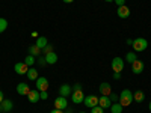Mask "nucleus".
<instances>
[{
  "mask_svg": "<svg viewBox=\"0 0 151 113\" xmlns=\"http://www.w3.org/2000/svg\"><path fill=\"white\" fill-rule=\"evenodd\" d=\"M122 107H127L133 103V92L130 89H124L119 95V101H118Z\"/></svg>",
  "mask_w": 151,
  "mask_h": 113,
  "instance_id": "nucleus-1",
  "label": "nucleus"
},
{
  "mask_svg": "<svg viewBox=\"0 0 151 113\" xmlns=\"http://www.w3.org/2000/svg\"><path fill=\"white\" fill-rule=\"evenodd\" d=\"M132 47L134 48V51H145L148 48V41L145 38H136L132 44Z\"/></svg>",
  "mask_w": 151,
  "mask_h": 113,
  "instance_id": "nucleus-2",
  "label": "nucleus"
},
{
  "mask_svg": "<svg viewBox=\"0 0 151 113\" xmlns=\"http://www.w3.org/2000/svg\"><path fill=\"white\" fill-rule=\"evenodd\" d=\"M83 103H85V106H86V107L92 109V107L98 106V97H97V95H88V97H85Z\"/></svg>",
  "mask_w": 151,
  "mask_h": 113,
  "instance_id": "nucleus-3",
  "label": "nucleus"
},
{
  "mask_svg": "<svg viewBox=\"0 0 151 113\" xmlns=\"http://www.w3.org/2000/svg\"><path fill=\"white\" fill-rule=\"evenodd\" d=\"M68 107V101H67V97H58L55 99V109H59V110H65Z\"/></svg>",
  "mask_w": 151,
  "mask_h": 113,
  "instance_id": "nucleus-4",
  "label": "nucleus"
},
{
  "mask_svg": "<svg viewBox=\"0 0 151 113\" xmlns=\"http://www.w3.org/2000/svg\"><path fill=\"white\" fill-rule=\"evenodd\" d=\"M112 69L115 72H121L124 69V60L121 57H113V60H112Z\"/></svg>",
  "mask_w": 151,
  "mask_h": 113,
  "instance_id": "nucleus-5",
  "label": "nucleus"
},
{
  "mask_svg": "<svg viewBox=\"0 0 151 113\" xmlns=\"http://www.w3.org/2000/svg\"><path fill=\"white\" fill-rule=\"evenodd\" d=\"M35 83H36V89L40 91V92L48 89V80H47L45 77H38V79L35 80Z\"/></svg>",
  "mask_w": 151,
  "mask_h": 113,
  "instance_id": "nucleus-6",
  "label": "nucleus"
},
{
  "mask_svg": "<svg viewBox=\"0 0 151 113\" xmlns=\"http://www.w3.org/2000/svg\"><path fill=\"white\" fill-rule=\"evenodd\" d=\"M144 68H145L144 62L139 60V59H136L133 64H132V71H133V74H141V72L144 71Z\"/></svg>",
  "mask_w": 151,
  "mask_h": 113,
  "instance_id": "nucleus-7",
  "label": "nucleus"
},
{
  "mask_svg": "<svg viewBox=\"0 0 151 113\" xmlns=\"http://www.w3.org/2000/svg\"><path fill=\"white\" fill-rule=\"evenodd\" d=\"M71 99H73L74 104H80V103H83V99H85V94L82 91H73Z\"/></svg>",
  "mask_w": 151,
  "mask_h": 113,
  "instance_id": "nucleus-8",
  "label": "nucleus"
},
{
  "mask_svg": "<svg viewBox=\"0 0 151 113\" xmlns=\"http://www.w3.org/2000/svg\"><path fill=\"white\" fill-rule=\"evenodd\" d=\"M14 69H15V72H17L18 75H24V74H27L29 67H27L26 64H24V62H18V64H15Z\"/></svg>",
  "mask_w": 151,
  "mask_h": 113,
  "instance_id": "nucleus-9",
  "label": "nucleus"
},
{
  "mask_svg": "<svg viewBox=\"0 0 151 113\" xmlns=\"http://www.w3.org/2000/svg\"><path fill=\"white\" fill-rule=\"evenodd\" d=\"M100 94L104 95V97H109V95L112 94V86H110L107 82L100 83Z\"/></svg>",
  "mask_w": 151,
  "mask_h": 113,
  "instance_id": "nucleus-10",
  "label": "nucleus"
},
{
  "mask_svg": "<svg viewBox=\"0 0 151 113\" xmlns=\"http://www.w3.org/2000/svg\"><path fill=\"white\" fill-rule=\"evenodd\" d=\"M30 92V87L27 83H18L17 84V94L18 95H27Z\"/></svg>",
  "mask_w": 151,
  "mask_h": 113,
  "instance_id": "nucleus-11",
  "label": "nucleus"
},
{
  "mask_svg": "<svg viewBox=\"0 0 151 113\" xmlns=\"http://www.w3.org/2000/svg\"><path fill=\"white\" fill-rule=\"evenodd\" d=\"M98 106H100V107H103V109H110V106H112L110 98H109V97L101 95V97L98 98Z\"/></svg>",
  "mask_w": 151,
  "mask_h": 113,
  "instance_id": "nucleus-12",
  "label": "nucleus"
},
{
  "mask_svg": "<svg viewBox=\"0 0 151 113\" xmlns=\"http://www.w3.org/2000/svg\"><path fill=\"white\" fill-rule=\"evenodd\" d=\"M116 14H118V17L119 18H127L129 15H130V9L125 6V5H122V6H118V9H116Z\"/></svg>",
  "mask_w": 151,
  "mask_h": 113,
  "instance_id": "nucleus-13",
  "label": "nucleus"
},
{
  "mask_svg": "<svg viewBox=\"0 0 151 113\" xmlns=\"http://www.w3.org/2000/svg\"><path fill=\"white\" fill-rule=\"evenodd\" d=\"M27 99H29V101L32 103V104H35V103H38V101H40V91H38V89H35V91H30L29 94H27Z\"/></svg>",
  "mask_w": 151,
  "mask_h": 113,
  "instance_id": "nucleus-14",
  "label": "nucleus"
},
{
  "mask_svg": "<svg viewBox=\"0 0 151 113\" xmlns=\"http://www.w3.org/2000/svg\"><path fill=\"white\" fill-rule=\"evenodd\" d=\"M59 94H60V97H68V95H71V94H73L71 86H70V84H62V86L59 87Z\"/></svg>",
  "mask_w": 151,
  "mask_h": 113,
  "instance_id": "nucleus-15",
  "label": "nucleus"
},
{
  "mask_svg": "<svg viewBox=\"0 0 151 113\" xmlns=\"http://www.w3.org/2000/svg\"><path fill=\"white\" fill-rule=\"evenodd\" d=\"M44 57H45V62H47L48 65H53V64H56V62H58V54H56L55 51H53V53L45 54Z\"/></svg>",
  "mask_w": 151,
  "mask_h": 113,
  "instance_id": "nucleus-16",
  "label": "nucleus"
},
{
  "mask_svg": "<svg viewBox=\"0 0 151 113\" xmlns=\"http://www.w3.org/2000/svg\"><path fill=\"white\" fill-rule=\"evenodd\" d=\"M47 44H48V41H47V38H45V36H38V38H36V44H35V45H36L38 48H41V50H42Z\"/></svg>",
  "mask_w": 151,
  "mask_h": 113,
  "instance_id": "nucleus-17",
  "label": "nucleus"
},
{
  "mask_svg": "<svg viewBox=\"0 0 151 113\" xmlns=\"http://www.w3.org/2000/svg\"><path fill=\"white\" fill-rule=\"evenodd\" d=\"M145 99V94L142 92V91H136V92H133V101H136V103H142Z\"/></svg>",
  "mask_w": 151,
  "mask_h": 113,
  "instance_id": "nucleus-18",
  "label": "nucleus"
},
{
  "mask_svg": "<svg viewBox=\"0 0 151 113\" xmlns=\"http://www.w3.org/2000/svg\"><path fill=\"white\" fill-rule=\"evenodd\" d=\"M2 107H3V112L8 113V112L12 110V107H14V103H12L11 99H3V101H2Z\"/></svg>",
  "mask_w": 151,
  "mask_h": 113,
  "instance_id": "nucleus-19",
  "label": "nucleus"
},
{
  "mask_svg": "<svg viewBox=\"0 0 151 113\" xmlns=\"http://www.w3.org/2000/svg\"><path fill=\"white\" fill-rule=\"evenodd\" d=\"M29 54L35 56V57H40L41 56V48H38L36 45H30L29 47Z\"/></svg>",
  "mask_w": 151,
  "mask_h": 113,
  "instance_id": "nucleus-20",
  "label": "nucleus"
},
{
  "mask_svg": "<svg viewBox=\"0 0 151 113\" xmlns=\"http://www.w3.org/2000/svg\"><path fill=\"white\" fill-rule=\"evenodd\" d=\"M27 79L32 80V82H35V80L38 79V69H35V68H29V71H27Z\"/></svg>",
  "mask_w": 151,
  "mask_h": 113,
  "instance_id": "nucleus-21",
  "label": "nucleus"
},
{
  "mask_svg": "<svg viewBox=\"0 0 151 113\" xmlns=\"http://www.w3.org/2000/svg\"><path fill=\"white\" fill-rule=\"evenodd\" d=\"M122 106L119 104V103H113L112 106H110V112L112 113H122Z\"/></svg>",
  "mask_w": 151,
  "mask_h": 113,
  "instance_id": "nucleus-22",
  "label": "nucleus"
},
{
  "mask_svg": "<svg viewBox=\"0 0 151 113\" xmlns=\"http://www.w3.org/2000/svg\"><path fill=\"white\" fill-rule=\"evenodd\" d=\"M35 62H36L35 56H30V54H29V56H27L26 59H24V64H26V65H27L29 68H30L32 65H35Z\"/></svg>",
  "mask_w": 151,
  "mask_h": 113,
  "instance_id": "nucleus-23",
  "label": "nucleus"
},
{
  "mask_svg": "<svg viewBox=\"0 0 151 113\" xmlns=\"http://www.w3.org/2000/svg\"><path fill=\"white\" fill-rule=\"evenodd\" d=\"M125 60H127L129 64H133V62L136 60V53H134V51L127 53V54H125Z\"/></svg>",
  "mask_w": 151,
  "mask_h": 113,
  "instance_id": "nucleus-24",
  "label": "nucleus"
},
{
  "mask_svg": "<svg viewBox=\"0 0 151 113\" xmlns=\"http://www.w3.org/2000/svg\"><path fill=\"white\" fill-rule=\"evenodd\" d=\"M53 48H55V47H53L52 44H47V45L41 50V53H42L44 56H45V54H48V53H53Z\"/></svg>",
  "mask_w": 151,
  "mask_h": 113,
  "instance_id": "nucleus-25",
  "label": "nucleus"
},
{
  "mask_svg": "<svg viewBox=\"0 0 151 113\" xmlns=\"http://www.w3.org/2000/svg\"><path fill=\"white\" fill-rule=\"evenodd\" d=\"M8 27V21L5 18H0V33H3Z\"/></svg>",
  "mask_w": 151,
  "mask_h": 113,
  "instance_id": "nucleus-26",
  "label": "nucleus"
},
{
  "mask_svg": "<svg viewBox=\"0 0 151 113\" xmlns=\"http://www.w3.org/2000/svg\"><path fill=\"white\" fill-rule=\"evenodd\" d=\"M91 113H104V109L100 107V106H95V107L91 109Z\"/></svg>",
  "mask_w": 151,
  "mask_h": 113,
  "instance_id": "nucleus-27",
  "label": "nucleus"
},
{
  "mask_svg": "<svg viewBox=\"0 0 151 113\" xmlns=\"http://www.w3.org/2000/svg\"><path fill=\"white\" fill-rule=\"evenodd\" d=\"M109 98H110V101H113V103H118V101H119V97H118L116 94H113V92L109 95Z\"/></svg>",
  "mask_w": 151,
  "mask_h": 113,
  "instance_id": "nucleus-28",
  "label": "nucleus"
},
{
  "mask_svg": "<svg viewBox=\"0 0 151 113\" xmlns=\"http://www.w3.org/2000/svg\"><path fill=\"white\" fill-rule=\"evenodd\" d=\"M40 98H41V99H47V98H48L47 91H41V92H40Z\"/></svg>",
  "mask_w": 151,
  "mask_h": 113,
  "instance_id": "nucleus-29",
  "label": "nucleus"
},
{
  "mask_svg": "<svg viewBox=\"0 0 151 113\" xmlns=\"http://www.w3.org/2000/svg\"><path fill=\"white\" fill-rule=\"evenodd\" d=\"M38 64H40L41 67L47 65V62H45V57H41V56H40V59H38Z\"/></svg>",
  "mask_w": 151,
  "mask_h": 113,
  "instance_id": "nucleus-30",
  "label": "nucleus"
},
{
  "mask_svg": "<svg viewBox=\"0 0 151 113\" xmlns=\"http://www.w3.org/2000/svg\"><path fill=\"white\" fill-rule=\"evenodd\" d=\"M73 91H82V84H80V83H76V84L73 86Z\"/></svg>",
  "mask_w": 151,
  "mask_h": 113,
  "instance_id": "nucleus-31",
  "label": "nucleus"
},
{
  "mask_svg": "<svg viewBox=\"0 0 151 113\" xmlns=\"http://www.w3.org/2000/svg\"><path fill=\"white\" fill-rule=\"evenodd\" d=\"M118 6H122V5H125V0H113Z\"/></svg>",
  "mask_w": 151,
  "mask_h": 113,
  "instance_id": "nucleus-32",
  "label": "nucleus"
},
{
  "mask_svg": "<svg viewBox=\"0 0 151 113\" xmlns=\"http://www.w3.org/2000/svg\"><path fill=\"white\" fill-rule=\"evenodd\" d=\"M113 79H115V80H119V79H121V72H115V74H113Z\"/></svg>",
  "mask_w": 151,
  "mask_h": 113,
  "instance_id": "nucleus-33",
  "label": "nucleus"
},
{
  "mask_svg": "<svg viewBox=\"0 0 151 113\" xmlns=\"http://www.w3.org/2000/svg\"><path fill=\"white\" fill-rule=\"evenodd\" d=\"M50 113H64V110H59V109H55V110H52Z\"/></svg>",
  "mask_w": 151,
  "mask_h": 113,
  "instance_id": "nucleus-34",
  "label": "nucleus"
},
{
  "mask_svg": "<svg viewBox=\"0 0 151 113\" xmlns=\"http://www.w3.org/2000/svg\"><path fill=\"white\" fill-rule=\"evenodd\" d=\"M3 99H5V98H3V92L0 91V104H2V101H3Z\"/></svg>",
  "mask_w": 151,
  "mask_h": 113,
  "instance_id": "nucleus-35",
  "label": "nucleus"
},
{
  "mask_svg": "<svg viewBox=\"0 0 151 113\" xmlns=\"http://www.w3.org/2000/svg\"><path fill=\"white\" fill-rule=\"evenodd\" d=\"M62 2H64V3H73L74 0H62Z\"/></svg>",
  "mask_w": 151,
  "mask_h": 113,
  "instance_id": "nucleus-36",
  "label": "nucleus"
},
{
  "mask_svg": "<svg viewBox=\"0 0 151 113\" xmlns=\"http://www.w3.org/2000/svg\"><path fill=\"white\" fill-rule=\"evenodd\" d=\"M32 36L33 38H38V32H32Z\"/></svg>",
  "mask_w": 151,
  "mask_h": 113,
  "instance_id": "nucleus-37",
  "label": "nucleus"
},
{
  "mask_svg": "<svg viewBox=\"0 0 151 113\" xmlns=\"http://www.w3.org/2000/svg\"><path fill=\"white\" fill-rule=\"evenodd\" d=\"M3 112V107H2V104H0V113H2Z\"/></svg>",
  "mask_w": 151,
  "mask_h": 113,
  "instance_id": "nucleus-38",
  "label": "nucleus"
},
{
  "mask_svg": "<svg viewBox=\"0 0 151 113\" xmlns=\"http://www.w3.org/2000/svg\"><path fill=\"white\" fill-rule=\"evenodd\" d=\"M148 109H150V112H151V101H150V106H148Z\"/></svg>",
  "mask_w": 151,
  "mask_h": 113,
  "instance_id": "nucleus-39",
  "label": "nucleus"
},
{
  "mask_svg": "<svg viewBox=\"0 0 151 113\" xmlns=\"http://www.w3.org/2000/svg\"><path fill=\"white\" fill-rule=\"evenodd\" d=\"M64 113H71V110H67V112H64Z\"/></svg>",
  "mask_w": 151,
  "mask_h": 113,
  "instance_id": "nucleus-40",
  "label": "nucleus"
},
{
  "mask_svg": "<svg viewBox=\"0 0 151 113\" xmlns=\"http://www.w3.org/2000/svg\"><path fill=\"white\" fill-rule=\"evenodd\" d=\"M104 2H113V0H104Z\"/></svg>",
  "mask_w": 151,
  "mask_h": 113,
  "instance_id": "nucleus-41",
  "label": "nucleus"
},
{
  "mask_svg": "<svg viewBox=\"0 0 151 113\" xmlns=\"http://www.w3.org/2000/svg\"><path fill=\"white\" fill-rule=\"evenodd\" d=\"M80 113H85V112H80Z\"/></svg>",
  "mask_w": 151,
  "mask_h": 113,
  "instance_id": "nucleus-42",
  "label": "nucleus"
},
{
  "mask_svg": "<svg viewBox=\"0 0 151 113\" xmlns=\"http://www.w3.org/2000/svg\"><path fill=\"white\" fill-rule=\"evenodd\" d=\"M8 113H11V112H8Z\"/></svg>",
  "mask_w": 151,
  "mask_h": 113,
  "instance_id": "nucleus-43",
  "label": "nucleus"
}]
</instances>
